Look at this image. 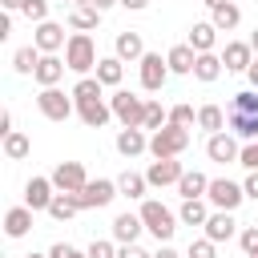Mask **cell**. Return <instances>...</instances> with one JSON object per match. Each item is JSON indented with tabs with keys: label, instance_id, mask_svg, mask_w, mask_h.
<instances>
[{
	"label": "cell",
	"instance_id": "7c38bea8",
	"mask_svg": "<svg viewBox=\"0 0 258 258\" xmlns=\"http://www.w3.org/2000/svg\"><path fill=\"white\" fill-rule=\"evenodd\" d=\"M32 44H36L40 52H60V48L69 44L64 24H56V20H40V24H36V32H32Z\"/></svg>",
	"mask_w": 258,
	"mask_h": 258
},
{
	"label": "cell",
	"instance_id": "8992f818",
	"mask_svg": "<svg viewBox=\"0 0 258 258\" xmlns=\"http://www.w3.org/2000/svg\"><path fill=\"white\" fill-rule=\"evenodd\" d=\"M206 198H210L214 210H238V206L246 202V189H242L238 181H230V177H214L210 189H206Z\"/></svg>",
	"mask_w": 258,
	"mask_h": 258
},
{
	"label": "cell",
	"instance_id": "6f0895ef",
	"mask_svg": "<svg viewBox=\"0 0 258 258\" xmlns=\"http://www.w3.org/2000/svg\"><path fill=\"white\" fill-rule=\"evenodd\" d=\"M202 4H210V8H214V4H222V0H202Z\"/></svg>",
	"mask_w": 258,
	"mask_h": 258
},
{
	"label": "cell",
	"instance_id": "8fae6325",
	"mask_svg": "<svg viewBox=\"0 0 258 258\" xmlns=\"http://www.w3.org/2000/svg\"><path fill=\"white\" fill-rule=\"evenodd\" d=\"M238 153H242V145H238V137L230 133V129H222V133H210V141H206V157L210 161H238Z\"/></svg>",
	"mask_w": 258,
	"mask_h": 258
},
{
	"label": "cell",
	"instance_id": "277c9868",
	"mask_svg": "<svg viewBox=\"0 0 258 258\" xmlns=\"http://www.w3.org/2000/svg\"><path fill=\"white\" fill-rule=\"evenodd\" d=\"M109 105H113V117H117L121 125H129V129H141V117H145V101H141L137 93H129V89H117V93L109 97Z\"/></svg>",
	"mask_w": 258,
	"mask_h": 258
},
{
	"label": "cell",
	"instance_id": "680465c9",
	"mask_svg": "<svg viewBox=\"0 0 258 258\" xmlns=\"http://www.w3.org/2000/svg\"><path fill=\"white\" fill-rule=\"evenodd\" d=\"M246 258H258V254H246Z\"/></svg>",
	"mask_w": 258,
	"mask_h": 258
},
{
	"label": "cell",
	"instance_id": "d4e9b609",
	"mask_svg": "<svg viewBox=\"0 0 258 258\" xmlns=\"http://www.w3.org/2000/svg\"><path fill=\"white\" fill-rule=\"evenodd\" d=\"M101 24V8H93V4H77V8H69V28H77V32H93Z\"/></svg>",
	"mask_w": 258,
	"mask_h": 258
},
{
	"label": "cell",
	"instance_id": "7dc6e473",
	"mask_svg": "<svg viewBox=\"0 0 258 258\" xmlns=\"http://www.w3.org/2000/svg\"><path fill=\"white\" fill-rule=\"evenodd\" d=\"M0 133H4V137H8V133H12V113H8V109H4V113H0Z\"/></svg>",
	"mask_w": 258,
	"mask_h": 258
},
{
	"label": "cell",
	"instance_id": "60d3db41",
	"mask_svg": "<svg viewBox=\"0 0 258 258\" xmlns=\"http://www.w3.org/2000/svg\"><path fill=\"white\" fill-rule=\"evenodd\" d=\"M89 258H117V250H113V242L93 238V242H89Z\"/></svg>",
	"mask_w": 258,
	"mask_h": 258
},
{
	"label": "cell",
	"instance_id": "cb8c5ba5",
	"mask_svg": "<svg viewBox=\"0 0 258 258\" xmlns=\"http://www.w3.org/2000/svg\"><path fill=\"white\" fill-rule=\"evenodd\" d=\"M222 56L218 52H198V60H194V77L202 81V85H214L218 77H222Z\"/></svg>",
	"mask_w": 258,
	"mask_h": 258
},
{
	"label": "cell",
	"instance_id": "9c48e42d",
	"mask_svg": "<svg viewBox=\"0 0 258 258\" xmlns=\"http://www.w3.org/2000/svg\"><path fill=\"white\" fill-rule=\"evenodd\" d=\"M117 194H121V189H117V181L97 177V181H89V185L77 194V202H81V210H101V206H109Z\"/></svg>",
	"mask_w": 258,
	"mask_h": 258
},
{
	"label": "cell",
	"instance_id": "7402d4cb",
	"mask_svg": "<svg viewBox=\"0 0 258 258\" xmlns=\"http://www.w3.org/2000/svg\"><path fill=\"white\" fill-rule=\"evenodd\" d=\"M145 149H149V137H145L141 129L121 125V133H117V153H121V157H137V153H145Z\"/></svg>",
	"mask_w": 258,
	"mask_h": 258
},
{
	"label": "cell",
	"instance_id": "4316f807",
	"mask_svg": "<svg viewBox=\"0 0 258 258\" xmlns=\"http://www.w3.org/2000/svg\"><path fill=\"white\" fill-rule=\"evenodd\" d=\"M121 77H125V60H121V56H101V60H97V81H101V85L117 89Z\"/></svg>",
	"mask_w": 258,
	"mask_h": 258
},
{
	"label": "cell",
	"instance_id": "ba28073f",
	"mask_svg": "<svg viewBox=\"0 0 258 258\" xmlns=\"http://www.w3.org/2000/svg\"><path fill=\"white\" fill-rule=\"evenodd\" d=\"M52 185H56V194H81L89 185V173H85L81 161H60L52 169Z\"/></svg>",
	"mask_w": 258,
	"mask_h": 258
},
{
	"label": "cell",
	"instance_id": "3957f363",
	"mask_svg": "<svg viewBox=\"0 0 258 258\" xmlns=\"http://www.w3.org/2000/svg\"><path fill=\"white\" fill-rule=\"evenodd\" d=\"M97 44H93V36L89 32H73L69 36V44H64V64L73 69V73H89V69H97Z\"/></svg>",
	"mask_w": 258,
	"mask_h": 258
},
{
	"label": "cell",
	"instance_id": "d590c367",
	"mask_svg": "<svg viewBox=\"0 0 258 258\" xmlns=\"http://www.w3.org/2000/svg\"><path fill=\"white\" fill-rule=\"evenodd\" d=\"M169 125V113L161 109V101H145V117H141V129H161Z\"/></svg>",
	"mask_w": 258,
	"mask_h": 258
},
{
	"label": "cell",
	"instance_id": "8d00e7d4",
	"mask_svg": "<svg viewBox=\"0 0 258 258\" xmlns=\"http://www.w3.org/2000/svg\"><path fill=\"white\" fill-rule=\"evenodd\" d=\"M230 109H238V113H258V89H242V93H234Z\"/></svg>",
	"mask_w": 258,
	"mask_h": 258
},
{
	"label": "cell",
	"instance_id": "484cf974",
	"mask_svg": "<svg viewBox=\"0 0 258 258\" xmlns=\"http://www.w3.org/2000/svg\"><path fill=\"white\" fill-rule=\"evenodd\" d=\"M214 40H218V28H214V20H202V24H194L189 28V48L194 52H214Z\"/></svg>",
	"mask_w": 258,
	"mask_h": 258
},
{
	"label": "cell",
	"instance_id": "4fadbf2b",
	"mask_svg": "<svg viewBox=\"0 0 258 258\" xmlns=\"http://www.w3.org/2000/svg\"><path fill=\"white\" fill-rule=\"evenodd\" d=\"M181 173H185V169H181V161H177V157H153V165L145 169L149 185H157V189H161V185H177V181H181Z\"/></svg>",
	"mask_w": 258,
	"mask_h": 258
},
{
	"label": "cell",
	"instance_id": "7a4b0ae2",
	"mask_svg": "<svg viewBox=\"0 0 258 258\" xmlns=\"http://www.w3.org/2000/svg\"><path fill=\"white\" fill-rule=\"evenodd\" d=\"M189 149V129L185 125H161V129H153V137H149V153L153 157H177V153H185Z\"/></svg>",
	"mask_w": 258,
	"mask_h": 258
},
{
	"label": "cell",
	"instance_id": "9a60e30c",
	"mask_svg": "<svg viewBox=\"0 0 258 258\" xmlns=\"http://www.w3.org/2000/svg\"><path fill=\"white\" fill-rule=\"evenodd\" d=\"M222 64H226V73H246V69L254 64V48H250V40H230L226 52H222Z\"/></svg>",
	"mask_w": 258,
	"mask_h": 258
},
{
	"label": "cell",
	"instance_id": "836d02e7",
	"mask_svg": "<svg viewBox=\"0 0 258 258\" xmlns=\"http://www.w3.org/2000/svg\"><path fill=\"white\" fill-rule=\"evenodd\" d=\"M198 129H206V133H222V129H226V113H222L218 105H202V109H198Z\"/></svg>",
	"mask_w": 258,
	"mask_h": 258
},
{
	"label": "cell",
	"instance_id": "6da1fadb",
	"mask_svg": "<svg viewBox=\"0 0 258 258\" xmlns=\"http://www.w3.org/2000/svg\"><path fill=\"white\" fill-rule=\"evenodd\" d=\"M141 222H145V230L157 238V242H169L173 238V230H177V214L169 210V206H161V202H153V198H145L141 202Z\"/></svg>",
	"mask_w": 258,
	"mask_h": 258
},
{
	"label": "cell",
	"instance_id": "f1b7e54d",
	"mask_svg": "<svg viewBox=\"0 0 258 258\" xmlns=\"http://www.w3.org/2000/svg\"><path fill=\"white\" fill-rule=\"evenodd\" d=\"M165 60H169V73H194V60H198V52L189 48V44H173L169 52H165Z\"/></svg>",
	"mask_w": 258,
	"mask_h": 258
},
{
	"label": "cell",
	"instance_id": "ffe728a7",
	"mask_svg": "<svg viewBox=\"0 0 258 258\" xmlns=\"http://www.w3.org/2000/svg\"><path fill=\"white\" fill-rule=\"evenodd\" d=\"M226 125H230V133H234L238 141H258V113H238V109H230Z\"/></svg>",
	"mask_w": 258,
	"mask_h": 258
},
{
	"label": "cell",
	"instance_id": "52a82bcc",
	"mask_svg": "<svg viewBox=\"0 0 258 258\" xmlns=\"http://www.w3.org/2000/svg\"><path fill=\"white\" fill-rule=\"evenodd\" d=\"M137 64H141V89H145V93H157V89L169 81V60H165L161 52H145Z\"/></svg>",
	"mask_w": 258,
	"mask_h": 258
},
{
	"label": "cell",
	"instance_id": "c3c4849f",
	"mask_svg": "<svg viewBox=\"0 0 258 258\" xmlns=\"http://www.w3.org/2000/svg\"><path fill=\"white\" fill-rule=\"evenodd\" d=\"M153 258H181V254H177V250H173V246H169V242H161V250H157V254H153Z\"/></svg>",
	"mask_w": 258,
	"mask_h": 258
},
{
	"label": "cell",
	"instance_id": "603a6c76",
	"mask_svg": "<svg viewBox=\"0 0 258 258\" xmlns=\"http://www.w3.org/2000/svg\"><path fill=\"white\" fill-rule=\"evenodd\" d=\"M113 48H117V56L121 60H141L145 56V40H141V32H117V40H113Z\"/></svg>",
	"mask_w": 258,
	"mask_h": 258
},
{
	"label": "cell",
	"instance_id": "1f68e13d",
	"mask_svg": "<svg viewBox=\"0 0 258 258\" xmlns=\"http://www.w3.org/2000/svg\"><path fill=\"white\" fill-rule=\"evenodd\" d=\"M117 189H121L125 198H145V189H149V177H145V173H137V169H125V173L117 177Z\"/></svg>",
	"mask_w": 258,
	"mask_h": 258
},
{
	"label": "cell",
	"instance_id": "f907efd6",
	"mask_svg": "<svg viewBox=\"0 0 258 258\" xmlns=\"http://www.w3.org/2000/svg\"><path fill=\"white\" fill-rule=\"evenodd\" d=\"M121 4H125V8H129V12H141V8H145V4H149V0H121Z\"/></svg>",
	"mask_w": 258,
	"mask_h": 258
},
{
	"label": "cell",
	"instance_id": "5bb4252c",
	"mask_svg": "<svg viewBox=\"0 0 258 258\" xmlns=\"http://www.w3.org/2000/svg\"><path fill=\"white\" fill-rule=\"evenodd\" d=\"M206 238L210 242H230L234 234H238V222H234V210H214L210 218H206Z\"/></svg>",
	"mask_w": 258,
	"mask_h": 258
},
{
	"label": "cell",
	"instance_id": "ee69618b",
	"mask_svg": "<svg viewBox=\"0 0 258 258\" xmlns=\"http://www.w3.org/2000/svg\"><path fill=\"white\" fill-rule=\"evenodd\" d=\"M238 242H242L246 254H258V226H246V230L238 234Z\"/></svg>",
	"mask_w": 258,
	"mask_h": 258
},
{
	"label": "cell",
	"instance_id": "74e56055",
	"mask_svg": "<svg viewBox=\"0 0 258 258\" xmlns=\"http://www.w3.org/2000/svg\"><path fill=\"white\" fill-rule=\"evenodd\" d=\"M169 121L189 129V125H198V113H194V105H173V109H169Z\"/></svg>",
	"mask_w": 258,
	"mask_h": 258
},
{
	"label": "cell",
	"instance_id": "e0dca14e",
	"mask_svg": "<svg viewBox=\"0 0 258 258\" xmlns=\"http://www.w3.org/2000/svg\"><path fill=\"white\" fill-rule=\"evenodd\" d=\"M64 69H69V64H64L56 52H44V56H40V64H36V73H32V81H36L40 89H48V85H56V81L64 77Z\"/></svg>",
	"mask_w": 258,
	"mask_h": 258
},
{
	"label": "cell",
	"instance_id": "f35d334b",
	"mask_svg": "<svg viewBox=\"0 0 258 258\" xmlns=\"http://www.w3.org/2000/svg\"><path fill=\"white\" fill-rule=\"evenodd\" d=\"M20 12H24L28 20H36V24H40V20H48V0H24V8H20Z\"/></svg>",
	"mask_w": 258,
	"mask_h": 258
},
{
	"label": "cell",
	"instance_id": "4dcf8cb0",
	"mask_svg": "<svg viewBox=\"0 0 258 258\" xmlns=\"http://www.w3.org/2000/svg\"><path fill=\"white\" fill-rule=\"evenodd\" d=\"M40 56H44V52H40L36 44H24V48H16V52H12V69H16L20 77H28V73H36Z\"/></svg>",
	"mask_w": 258,
	"mask_h": 258
},
{
	"label": "cell",
	"instance_id": "f546056e",
	"mask_svg": "<svg viewBox=\"0 0 258 258\" xmlns=\"http://www.w3.org/2000/svg\"><path fill=\"white\" fill-rule=\"evenodd\" d=\"M206 218H210V210H206L202 198H185L181 210H177V222L181 226H206Z\"/></svg>",
	"mask_w": 258,
	"mask_h": 258
},
{
	"label": "cell",
	"instance_id": "2e32d148",
	"mask_svg": "<svg viewBox=\"0 0 258 258\" xmlns=\"http://www.w3.org/2000/svg\"><path fill=\"white\" fill-rule=\"evenodd\" d=\"M56 185H52V177H28V185H24V206H32V210H48L52 206V194Z\"/></svg>",
	"mask_w": 258,
	"mask_h": 258
},
{
	"label": "cell",
	"instance_id": "db71d44e",
	"mask_svg": "<svg viewBox=\"0 0 258 258\" xmlns=\"http://www.w3.org/2000/svg\"><path fill=\"white\" fill-rule=\"evenodd\" d=\"M250 48H254V56H258V28H254V36H250Z\"/></svg>",
	"mask_w": 258,
	"mask_h": 258
},
{
	"label": "cell",
	"instance_id": "681fc988",
	"mask_svg": "<svg viewBox=\"0 0 258 258\" xmlns=\"http://www.w3.org/2000/svg\"><path fill=\"white\" fill-rule=\"evenodd\" d=\"M246 77H250V89H258V56H254V64L246 69Z\"/></svg>",
	"mask_w": 258,
	"mask_h": 258
},
{
	"label": "cell",
	"instance_id": "e575fe53",
	"mask_svg": "<svg viewBox=\"0 0 258 258\" xmlns=\"http://www.w3.org/2000/svg\"><path fill=\"white\" fill-rule=\"evenodd\" d=\"M28 149H32V141H28L20 129H12V133L4 137V157H8V161H20V157H28Z\"/></svg>",
	"mask_w": 258,
	"mask_h": 258
},
{
	"label": "cell",
	"instance_id": "7bdbcfd3",
	"mask_svg": "<svg viewBox=\"0 0 258 258\" xmlns=\"http://www.w3.org/2000/svg\"><path fill=\"white\" fill-rule=\"evenodd\" d=\"M48 258H89V250H77V246H69V242H56V246L48 250Z\"/></svg>",
	"mask_w": 258,
	"mask_h": 258
},
{
	"label": "cell",
	"instance_id": "f6af8a7d",
	"mask_svg": "<svg viewBox=\"0 0 258 258\" xmlns=\"http://www.w3.org/2000/svg\"><path fill=\"white\" fill-rule=\"evenodd\" d=\"M117 258H153V254H145L137 242H129V246H121V250H117Z\"/></svg>",
	"mask_w": 258,
	"mask_h": 258
},
{
	"label": "cell",
	"instance_id": "d6a6232c",
	"mask_svg": "<svg viewBox=\"0 0 258 258\" xmlns=\"http://www.w3.org/2000/svg\"><path fill=\"white\" fill-rule=\"evenodd\" d=\"M48 214H52L56 222H69V218H77V214H81V202H77V194H56V198H52V206H48Z\"/></svg>",
	"mask_w": 258,
	"mask_h": 258
},
{
	"label": "cell",
	"instance_id": "816d5d0a",
	"mask_svg": "<svg viewBox=\"0 0 258 258\" xmlns=\"http://www.w3.org/2000/svg\"><path fill=\"white\" fill-rule=\"evenodd\" d=\"M89 4H93V8H101V12H105V8H113V4H121V0H89Z\"/></svg>",
	"mask_w": 258,
	"mask_h": 258
},
{
	"label": "cell",
	"instance_id": "9f6ffc18",
	"mask_svg": "<svg viewBox=\"0 0 258 258\" xmlns=\"http://www.w3.org/2000/svg\"><path fill=\"white\" fill-rule=\"evenodd\" d=\"M24 258H48V254H24Z\"/></svg>",
	"mask_w": 258,
	"mask_h": 258
},
{
	"label": "cell",
	"instance_id": "b9f144b4",
	"mask_svg": "<svg viewBox=\"0 0 258 258\" xmlns=\"http://www.w3.org/2000/svg\"><path fill=\"white\" fill-rule=\"evenodd\" d=\"M238 165H246V169H258V141H246V145H242V153H238Z\"/></svg>",
	"mask_w": 258,
	"mask_h": 258
},
{
	"label": "cell",
	"instance_id": "44dd1931",
	"mask_svg": "<svg viewBox=\"0 0 258 258\" xmlns=\"http://www.w3.org/2000/svg\"><path fill=\"white\" fill-rule=\"evenodd\" d=\"M210 20H214V28H218V32H230V28H238V24H242V8H238L234 0H222V4H214V8H210Z\"/></svg>",
	"mask_w": 258,
	"mask_h": 258
},
{
	"label": "cell",
	"instance_id": "5b68a950",
	"mask_svg": "<svg viewBox=\"0 0 258 258\" xmlns=\"http://www.w3.org/2000/svg\"><path fill=\"white\" fill-rule=\"evenodd\" d=\"M73 97V93H69ZM56 85H48V89H40V97H36V109L48 117V121H69L73 117V109H77V101H69Z\"/></svg>",
	"mask_w": 258,
	"mask_h": 258
},
{
	"label": "cell",
	"instance_id": "ab89813d",
	"mask_svg": "<svg viewBox=\"0 0 258 258\" xmlns=\"http://www.w3.org/2000/svg\"><path fill=\"white\" fill-rule=\"evenodd\" d=\"M214 246H218V242H210V238H198V242H189L185 258H218V254H214Z\"/></svg>",
	"mask_w": 258,
	"mask_h": 258
},
{
	"label": "cell",
	"instance_id": "bcb514c9",
	"mask_svg": "<svg viewBox=\"0 0 258 258\" xmlns=\"http://www.w3.org/2000/svg\"><path fill=\"white\" fill-rule=\"evenodd\" d=\"M242 189H246V198H254V202H258V169H250V177L242 181Z\"/></svg>",
	"mask_w": 258,
	"mask_h": 258
},
{
	"label": "cell",
	"instance_id": "ac0fdd59",
	"mask_svg": "<svg viewBox=\"0 0 258 258\" xmlns=\"http://www.w3.org/2000/svg\"><path fill=\"white\" fill-rule=\"evenodd\" d=\"M32 214H36L32 206H12V210L4 214V234H8V238H24V234L32 230Z\"/></svg>",
	"mask_w": 258,
	"mask_h": 258
},
{
	"label": "cell",
	"instance_id": "11a10c76",
	"mask_svg": "<svg viewBox=\"0 0 258 258\" xmlns=\"http://www.w3.org/2000/svg\"><path fill=\"white\" fill-rule=\"evenodd\" d=\"M69 4H73V8H77V4H89V0H69Z\"/></svg>",
	"mask_w": 258,
	"mask_h": 258
},
{
	"label": "cell",
	"instance_id": "f5cc1de1",
	"mask_svg": "<svg viewBox=\"0 0 258 258\" xmlns=\"http://www.w3.org/2000/svg\"><path fill=\"white\" fill-rule=\"evenodd\" d=\"M0 4H4L8 12H16V8H24V0H0Z\"/></svg>",
	"mask_w": 258,
	"mask_h": 258
},
{
	"label": "cell",
	"instance_id": "30bf717a",
	"mask_svg": "<svg viewBox=\"0 0 258 258\" xmlns=\"http://www.w3.org/2000/svg\"><path fill=\"white\" fill-rule=\"evenodd\" d=\"M77 117H81L89 129H101V125L113 117V105H105V93H97V97H81V101H77Z\"/></svg>",
	"mask_w": 258,
	"mask_h": 258
},
{
	"label": "cell",
	"instance_id": "d6986e66",
	"mask_svg": "<svg viewBox=\"0 0 258 258\" xmlns=\"http://www.w3.org/2000/svg\"><path fill=\"white\" fill-rule=\"evenodd\" d=\"M141 230H145L141 214H129V210H125V214H117V218H113V238H117L121 246L137 242V234H141Z\"/></svg>",
	"mask_w": 258,
	"mask_h": 258
},
{
	"label": "cell",
	"instance_id": "83f0119b",
	"mask_svg": "<svg viewBox=\"0 0 258 258\" xmlns=\"http://www.w3.org/2000/svg\"><path fill=\"white\" fill-rule=\"evenodd\" d=\"M206 189H210V177H206V173H198V169H185V173H181V181H177L181 202H185V198H206Z\"/></svg>",
	"mask_w": 258,
	"mask_h": 258
}]
</instances>
